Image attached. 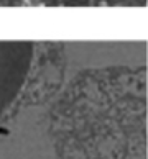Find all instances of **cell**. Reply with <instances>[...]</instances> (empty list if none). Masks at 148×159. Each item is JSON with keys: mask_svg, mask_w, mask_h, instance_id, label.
Here are the masks:
<instances>
[]
</instances>
